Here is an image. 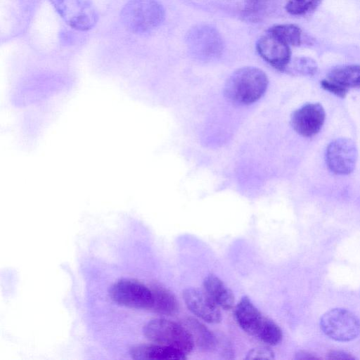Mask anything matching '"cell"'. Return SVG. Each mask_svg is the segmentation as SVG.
<instances>
[{
  "instance_id": "6da1fadb",
  "label": "cell",
  "mask_w": 360,
  "mask_h": 360,
  "mask_svg": "<svg viewBox=\"0 0 360 360\" xmlns=\"http://www.w3.org/2000/svg\"><path fill=\"white\" fill-rule=\"evenodd\" d=\"M238 326L248 334L267 345H278L283 338L281 328L265 316L248 297H243L234 310Z\"/></svg>"
},
{
  "instance_id": "7a4b0ae2",
  "label": "cell",
  "mask_w": 360,
  "mask_h": 360,
  "mask_svg": "<svg viewBox=\"0 0 360 360\" xmlns=\"http://www.w3.org/2000/svg\"><path fill=\"white\" fill-rule=\"evenodd\" d=\"M264 72L255 67L236 70L227 79L224 86L226 98L238 105H249L259 100L268 86Z\"/></svg>"
},
{
  "instance_id": "3957f363",
  "label": "cell",
  "mask_w": 360,
  "mask_h": 360,
  "mask_svg": "<svg viewBox=\"0 0 360 360\" xmlns=\"http://www.w3.org/2000/svg\"><path fill=\"white\" fill-rule=\"evenodd\" d=\"M123 25L134 33L148 32L165 19V10L156 0H130L120 14Z\"/></svg>"
},
{
  "instance_id": "277c9868",
  "label": "cell",
  "mask_w": 360,
  "mask_h": 360,
  "mask_svg": "<svg viewBox=\"0 0 360 360\" xmlns=\"http://www.w3.org/2000/svg\"><path fill=\"white\" fill-rule=\"evenodd\" d=\"M145 336L150 341L189 354L195 345L188 329L176 322L165 319H155L143 328Z\"/></svg>"
},
{
  "instance_id": "5b68a950",
  "label": "cell",
  "mask_w": 360,
  "mask_h": 360,
  "mask_svg": "<svg viewBox=\"0 0 360 360\" xmlns=\"http://www.w3.org/2000/svg\"><path fill=\"white\" fill-rule=\"evenodd\" d=\"M323 332L331 339L348 342L360 334V320L350 311L336 308L326 312L321 318Z\"/></svg>"
},
{
  "instance_id": "8992f818",
  "label": "cell",
  "mask_w": 360,
  "mask_h": 360,
  "mask_svg": "<svg viewBox=\"0 0 360 360\" xmlns=\"http://www.w3.org/2000/svg\"><path fill=\"white\" fill-rule=\"evenodd\" d=\"M186 44L190 52L197 58L210 60L219 57L224 50V42L218 31L207 25L191 28L186 35Z\"/></svg>"
},
{
  "instance_id": "52a82bcc",
  "label": "cell",
  "mask_w": 360,
  "mask_h": 360,
  "mask_svg": "<svg viewBox=\"0 0 360 360\" xmlns=\"http://www.w3.org/2000/svg\"><path fill=\"white\" fill-rule=\"evenodd\" d=\"M63 19L72 28L85 31L97 22L98 15L91 0H50Z\"/></svg>"
},
{
  "instance_id": "ba28073f",
  "label": "cell",
  "mask_w": 360,
  "mask_h": 360,
  "mask_svg": "<svg viewBox=\"0 0 360 360\" xmlns=\"http://www.w3.org/2000/svg\"><path fill=\"white\" fill-rule=\"evenodd\" d=\"M110 295L116 303L131 308L151 309L153 297L151 288L132 279L115 283Z\"/></svg>"
},
{
  "instance_id": "9c48e42d",
  "label": "cell",
  "mask_w": 360,
  "mask_h": 360,
  "mask_svg": "<svg viewBox=\"0 0 360 360\" xmlns=\"http://www.w3.org/2000/svg\"><path fill=\"white\" fill-rule=\"evenodd\" d=\"M358 150L348 138H339L330 142L326 151V162L329 169L340 175L349 174L355 168Z\"/></svg>"
},
{
  "instance_id": "30bf717a",
  "label": "cell",
  "mask_w": 360,
  "mask_h": 360,
  "mask_svg": "<svg viewBox=\"0 0 360 360\" xmlns=\"http://www.w3.org/2000/svg\"><path fill=\"white\" fill-rule=\"evenodd\" d=\"M325 118L326 112L320 103H309L292 112L290 123L297 134L304 137H311L321 130Z\"/></svg>"
},
{
  "instance_id": "8fae6325",
  "label": "cell",
  "mask_w": 360,
  "mask_h": 360,
  "mask_svg": "<svg viewBox=\"0 0 360 360\" xmlns=\"http://www.w3.org/2000/svg\"><path fill=\"white\" fill-rule=\"evenodd\" d=\"M256 49L265 61L281 71L285 70L291 60L290 46L269 31L259 39Z\"/></svg>"
},
{
  "instance_id": "7c38bea8",
  "label": "cell",
  "mask_w": 360,
  "mask_h": 360,
  "mask_svg": "<svg viewBox=\"0 0 360 360\" xmlns=\"http://www.w3.org/2000/svg\"><path fill=\"white\" fill-rule=\"evenodd\" d=\"M183 297L187 308L198 318L209 323L221 321L219 307L205 290L194 288H186L183 292Z\"/></svg>"
},
{
  "instance_id": "4fadbf2b",
  "label": "cell",
  "mask_w": 360,
  "mask_h": 360,
  "mask_svg": "<svg viewBox=\"0 0 360 360\" xmlns=\"http://www.w3.org/2000/svg\"><path fill=\"white\" fill-rule=\"evenodd\" d=\"M203 288L219 308L230 310L233 307L235 298L232 291L217 276L207 275L204 279Z\"/></svg>"
},
{
  "instance_id": "5bb4252c",
  "label": "cell",
  "mask_w": 360,
  "mask_h": 360,
  "mask_svg": "<svg viewBox=\"0 0 360 360\" xmlns=\"http://www.w3.org/2000/svg\"><path fill=\"white\" fill-rule=\"evenodd\" d=\"M134 359L141 360H181L186 354L174 348L159 344L142 345L134 347L131 351Z\"/></svg>"
},
{
  "instance_id": "9a60e30c",
  "label": "cell",
  "mask_w": 360,
  "mask_h": 360,
  "mask_svg": "<svg viewBox=\"0 0 360 360\" xmlns=\"http://www.w3.org/2000/svg\"><path fill=\"white\" fill-rule=\"evenodd\" d=\"M153 302L151 309L160 314L172 316L179 311V302L175 295L167 288L154 285L151 288Z\"/></svg>"
},
{
  "instance_id": "2e32d148",
  "label": "cell",
  "mask_w": 360,
  "mask_h": 360,
  "mask_svg": "<svg viewBox=\"0 0 360 360\" xmlns=\"http://www.w3.org/2000/svg\"><path fill=\"white\" fill-rule=\"evenodd\" d=\"M185 327L191 333L195 345L200 349L211 351L214 349L217 344L216 338L202 322L189 317L185 320Z\"/></svg>"
},
{
  "instance_id": "e0dca14e",
  "label": "cell",
  "mask_w": 360,
  "mask_h": 360,
  "mask_svg": "<svg viewBox=\"0 0 360 360\" xmlns=\"http://www.w3.org/2000/svg\"><path fill=\"white\" fill-rule=\"evenodd\" d=\"M328 78L347 89H360V65L335 67L328 72Z\"/></svg>"
},
{
  "instance_id": "ac0fdd59",
  "label": "cell",
  "mask_w": 360,
  "mask_h": 360,
  "mask_svg": "<svg viewBox=\"0 0 360 360\" xmlns=\"http://www.w3.org/2000/svg\"><path fill=\"white\" fill-rule=\"evenodd\" d=\"M268 31L276 34L289 46H300L302 42V30L295 25H277L270 27Z\"/></svg>"
},
{
  "instance_id": "d6986e66",
  "label": "cell",
  "mask_w": 360,
  "mask_h": 360,
  "mask_svg": "<svg viewBox=\"0 0 360 360\" xmlns=\"http://www.w3.org/2000/svg\"><path fill=\"white\" fill-rule=\"evenodd\" d=\"M317 64L311 58L300 57L290 61L285 70L293 75L312 76L317 72Z\"/></svg>"
},
{
  "instance_id": "ffe728a7",
  "label": "cell",
  "mask_w": 360,
  "mask_h": 360,
  "mask_svg": "<svg viewBox=\"0 0 360 360\" xmlns=\"http://www.w3.org/2000/svg\"><path fill=\"white\" fill-rule=\"evenodd\" d=\"M321 0H289L285 10L293 15H302L311 13L321 4Z\"/></svg>"
},
{
  "instance_id": "44dd1931",
  "label": "cell",
  "mask_w": 360,
  "mask_h": 360,
  "mask_svg": "<svg viewBox=\"0 0 360 360\" xmlns=\"http://www.w3.org/2000/svg\"><path fill=\"white\" fill-rule=\"evenodd\" d=\"M267 6L268 0H245L243 12L247 18L255 20L264 14Z\"/></svg>"
},
{
  "instance_id": "7402d4cb",
  "label": "cell",
  "mask_w": 360,
  "mask_h": 360,
  "mask_svg": "<svg viewBox=\"0 0 360 360\" xmlns=\"http://www.w3.org/2000/svg\"><path fill=\"white\" fill-rule=\"evenodd\" d=\"M322 88L337 96L345 98L347 94L348 89L347 87L330 79H323L321 82Z\"/></svg>"
},
{
  "instance_id": "603a6c76",
  "label": "cell",
  "mask_w": 360,
  "mask_h": 360,
  "mask_svg": "<svg viewBox=\"0 0 360 360\" xmlns=\"http://www.w3.org/2000/svg\"><path fill=\"white\" fill-rule=\"evenodd\" d=\"M274 358V352L268 347H256L249 351L245 359H272Z\"/></svg>"
},
{
  "instance_id": "cb8c5ba5",
  "label": "cell",
  "mask_w": 360,
  "mask_h": 360,
  "mask_svg": "<svg viewBox=\"0 0 360 360\" xmlns=\"http://www.w3.org/2000/svg\"><path fill=\"white\" fill-rule=\"evenodd\" d=\"M329 359H355L351 354L341 351H333L328 354Z\"/></svg>"
},
{
  "instance_id": "d4e9b609",
  "label": "cell",
  "mask_w": 360,
  "mask_h": 360,
  "mask_svg": "<svg viewBox=\"0 0 360 360\" xmlns=\"http://www.w3.org/2000/svg\"><path fill=\"white\" fill-rule=\"evenodd\" d=\"M296 359H316L315 356H312V354L305 352H300L296 354Z\"/></svg>"
}]
</instances>
